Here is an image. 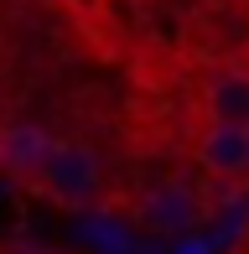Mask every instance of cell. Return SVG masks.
Here are the masks:
<instances>
[{
  "instance_id": "6da1fadb",
  "label": "cell",
  "mask_w": 249,
  "mask_h": 254,
  "mask_svg": "<svg viewBox=\"0 0 249 254\" xmlns=\"http://www.w3.org/2000/svg\"><path fill=\"white\" fill-rule=\"evenodd\" d=\"M31 187L47 202L67 207V213H94V207L104 202V161L83 140H58L52 156H47V166L31 177Z\"/></svg>"
},
{
  "instance_id": "7a4b0ae2",
  "label": "cell",
  "mask_w": 249,
  "mask_h": 254,
  "mask_svg": "<svg viewBox=\"0 0 249 254\" xmlns=\"http://www.w3.org/2000/svg\"><path fill=\"white\" fill-rule=\"evenodd\" d=\"M208 218V197L197 187H187L182 177L151 182V187L135 197V223L156 239H187L197 234V223Z\"/></svg>"
},
{
  "instance_id": "3957f363",
  "label": "cell",
  "mask_w": 249,
  "mask_h": 254,
  "mask_svg": "<svg viewBox=\"0 0 249 254\" xmlns=\"http://www.w3.org/2000/svg\"><path fill=\"white\" fill-rule=\"evenodd\" d=\"M192 166H197L208 182L244 187V182H249V125L202 120L197 140H192Z\"/></svg>"
},
{
  "instance_id": "277c9868",
  "label": "cell",
  "mask_w": 249,
  "mask_h": 254,
  "mask_svg": "<svg viewBox=\"0 0 249 254\" xmlns=\"http://www.w3.org/2000/svg\"><path fill=\"white\" fill-rule=\"evenodd\" d=\"M202 120L249 125V63L213 67V73L202 78Z\"/></svg>"
},
{
  "instance_id": "5b68a950",
  "label": "cell",
  "mask_w": 249,
  "mask_h": 254,
  "mask_svg": "<svg viewBox=\"0 0 249 254\" xmlns=\"http://www.w3.org/2000/svg\"><path fill=\"white\" fill-rule=\"evenodd\" d=\"M52 145H58V135H47L42 125H31V120H16V125L0 130V166H5L10 177L31 182L42 166H47Z\"/></svg>"
},
{
  "instance_id": "8992f818",
  "label": "cell",
  "mask_w": 249,
  "mask_h": 254,
  "mask_svg": "<svg viewBox=\"0 0 249 254\" xmlns=\"http://www.w3.org/2000/svg\"><path fill=\"white\" fill-rule=\"evenodd\" d=\"M0 254H52V249H42V244H10V249H0Z\"/></svg>"
}]
</instances>
